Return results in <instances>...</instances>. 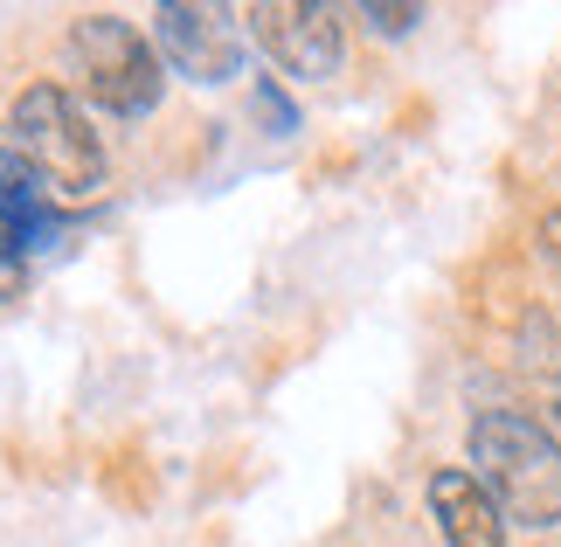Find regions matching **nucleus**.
Instances as JSON below:
<instances>
[{"label": "nucleus", "mask_w": 561, "mask_h": 547, "mask_svg": "<svg viewBox=\"0 0 561 547\" xmlns=\"http://www.w3.org/2000/svg\"><path fill=\"white\" fill-rule=\"evenodd\" d=\"M471 478L513 527H561V444L527 409H485L471 423Z\"/></svg>", "instance_id": "1"}, {"label": "nucleus", "mask_w": 561, "mask_h": 547, "mask_svg": "<svg viewBox=\"0 0 561 547\" xmlns=\"http://www.w3.org/2000/svg\"><path fill=\"white\" fill-rule=\"evenodd\" d=\"M14 146L28 152V167L42 173V187L62 194V202H83V194L104 187V146L83 125L77 98L62 83H28L14 98Z\"/></svg>", "instance_id": "2"}, {"label": "nucleus", "mask_w": 561, "mask_h": 547, "mask_svg": "<svg viewBox=\"0 0 561 547\" xmlns=\"http://www.w3.org/2000/svg\"><path fill=\"white\" fill-rule=\"evenodd\" d=\"M70 56L83 70V98L104 104L112 118H146L167 91L160 49L125 14H77L70 21Z\"/></svg>", "instance_id": "3"}, {"label": "nucleus", "mask_w": 561, "mask_h": 547, "mask_svg": "<svg viewBox=\"0 0 561 547\" xmlns=\"http://www.w3.org/2000/svg\"><path fill=\"white\" fill-rule=\"evenodd\" d=\"M153 35H160V56L181 77L208 83V91L243 77V14L236 8H215V0H160Z\"/></svg>", "instance_id": "4"}, {"label": "nucleus", "mask_w": 561, "mask_h": 547, "mask_svg": "<svg viewBox=\"0 0 561 547\" xmlns=\"http://www.w3.org/2000/svg\"><path fill=\"white\" fill-rule=\"evenodd\" d=\"M243 21H250V35L271 49V62L285 77L327 83L340 70V14L319 8V0H256Z\"/></svg>", "instance_id": "5"}, {"label": "nucleus", "mask_w": 561, "mask_h": 547, "mask_svg": "<svg viewBox=\"0 0 561 547\" xmlns=\"http://www.w3.org/2000/svg\"><path fill=\"white\" fill-rule=\"evenodd\" d=\"M430 513L450 547H506V513L492 506V492L471 471H437L430 478Z\"/></svg>", "instance_id": "6"}, {"label": "nucleus", "mask_w": 561, "mask_h": 547, "mask_svg": "<svg viewBox=\"0 0 561 547\" xmlns=\"http://www.w3.org/2000/svg\"><path fill=\"white\" fill-rule=\"evenodd\" d=\"M0 215L21 229V243L56 229L49 208H42V173L28 167V152H21V146H0Z\"/></svg>", "instance_id": "7"}, {"label": "nucleus", "mask_w": 561, "mask_h": 547, "mask_svg": "<svg viewBox=\"0 0 561 547\" xmlns=\"http://www.w3.org/2000/svg\"><path fill=\"white\" fill-rule=\"evenodd\" d=\"M21 284H28V257H21V229L0 215V305L21 298Z\"/></svg>", "instance_id": "8"}, {"label": "nucleus", "mask_w": 561, "mask_h": 547, "mask_svg": "<svg viewBox=\"0 0 561 547\" xmlns=\"http://www.w3.org/2000/svg\"><path fill=\"white\" fill-rule=\"evenodd\" d=\"M360 21H368L375 35H409L423 21V8H409V0H360Z\"/></svg>", "instance_id": "9"}, {"label": "nucleus", "mask_w": 561, "mask_h": 547, "mask_svg": "<svg viewBox=\"0 0 561 547\" xmlns=\"http://www.w3.org/2000/svg\"><path fill=\"white\" fill-rule=\"evenodd\" d=\"M250 98H256V118H264V133H291V125H298V112H291V98L277 91L271 77H256V83H250Z\"/></svg>", "instance_id": "10"}, {"label": "nucleus", "mask_w": 561, "mask_h": 547, "mask_svg": "<svg viewBox=\"0 0 561 547\" xmlns=\"http://www.w3.org/2000/svg\"><path fill=\"white\" fill-rule=\"evenodd\" d=\"M541 250L561 264V208H554V215H541Z\"/></svg>", "instance_id": "11"}, {"label": "nucleus", "mask_w": 561, "mask_h": 547, "mask_svg": "<svg viewBox=\"0 0 561 547\" xmlns=\"http://www.w3.org/2000/svg\"><path fill=\"white\" fill-rule=\"evenodd\" d=\"M548 402H554V415H561V375H554V381H548Z\"/></svg>", "instance_id": "12"}]
</instances>
